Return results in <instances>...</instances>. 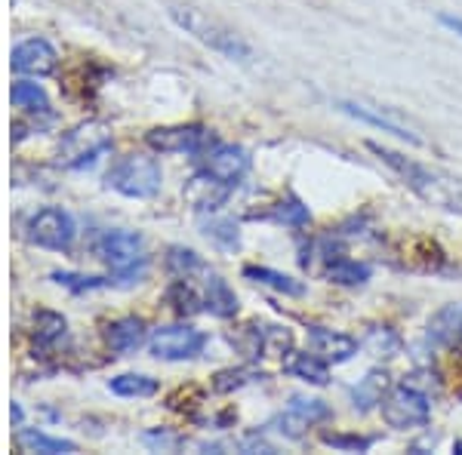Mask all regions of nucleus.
<instances>
[{
    "label": "nucleus",
    "instance_id": "nucleus-32",
    "mask_svg": "<svg viewBox=\"0 0 462 455\" xmlns=\"http://www.w3.org/2000/svg\"><path fill=\"white\" fill-rule=\"evenodd\" d=\"M320 440L327 446H333V450H346V452H367L374 446L370 437H357V434H324Z\"/></svg>",
    "mask_w": 462,
    "mask_h": 455
},
{
    "label": "nucleus",
    "instance_id": "nucleus-37",
    "mask_svg": "<svg viewBox=\"0 0 462 455\" xmlns=\"http://www.w3.org/2000/svg\"><path fill=\"white\" fill-rule=\"evenodd\" d=\"M10 419H13V422H16V424L22 422V409L16 406V403H13V409H10Z\"/></svg>",
    "mask_w": 462,
    "mask_h": 455
},
{
    "label": "nucleus",
    "instance_id": "nucleus-28",
    "mask_svg": "<svg viewBox=\"0 0 462 455\" xmlns=\"http://www.w3.org/2000/svg\"><path fill=\"white\" fill-rule=\"evenodd\" d=\"M167 268L179 278H191V274L204 271V262H200V256L195 250H182V246H173V250L167 252Z\"/></svg>",
    "mask_w": 462,
    "mask_h": 455
},
{
    "label": "nucleus",
    "instance_id": "nucleus-12",
    "mask_svg": "<svg viewBox=\"0 0 462 455\" xmlns=\"http://www.w3.org/2000/svg\"><path fill=\"white\" fill-rule=\"evenodd\" d=\"M342 111H348V114L361 117V121L374 123L379 126V130L392 132V136L398 139H407V141H420V136H416V130L410 126L404 117L394 114V108H379V105H367V102H339Z\"/></svg>",
    "mask_w": 462,
    "mask_h": 455
},
{
    "label": "nucleus",
    "instance_id": "nucleus-22",
    "mask_svg": "<svg viewBox=\"0 0 462 455\" xmlns=\"http://www.w3.org/2000/svg\"><path fill=\"white\" fill-rule=\"evenodd\" d=\"M108 387L117 397H152V394H158V382L152 376H143V372H126V376L111 378Z\"/></svg>",
    "mask_w": 462,
    "mask_h": 455
},
{
    "label": "nucleus",
    "instance_id": "nucleus-17",
    "mask_svg": "<svg viewBox=\"0 0 462 455\" xmlns=\"http://www.w3.org/2000/svg\"><path fill=\"white\" fill-rule=\"evenodd\" d=\"M106 341L115 354H133L145 345V323L139 317H121L106 326Z\"/></svg>",
    "mask_w": 462,
    "mask_h": 455
},
{
    "label": "nucleus",
    "instance_id": "nucleus-4",
    "mask_svg": "<svg viewBox=\"0 0 462 455\" xmlns=\"http://www.w3.org/2000/svg\"><path fill=\"white\" fill-rule=\"evenodd\" d=\"M93 252L99 262H106L121 278H133L148 262L143 237L133 234V231H106V234L96 237Z\"/></svg>",
    "mask_w": 462,
    "mask_h": 455
},
{
    "label": "nucleus",
    "instance_id": "nucleus-3",
    "mask_svg": "<svg viewBox=\"0 0 462 455\" xmlns=\"http://www.w3.org/2000/svg\"><path fill=\"white\" fill-rule=\"evenodd\" d=\"M106 185L111 191L124 194V197L133 200H148L161 191L163 185V173H161V163L154 158H145V154H130L121 163L108 169Z\"/></svg>",
    "mask_w": 462,
    "mask_h": 455
},
{
    "label": "nucleus",
    "instance_id": "nucleus-26",
    "mask_svg": "<svg viewBox=\"0 0 462 455\" xmlns=\"http://www.w3.org/2000/svg\"><path fill=\"white\" fill-rule=\"evenodd\" d=\"M287 409L293 415H300V419L305 422V424H318V422H327L333 415V409L327 406L324 400H318V397H290V403H287Z\"/></svg>",
    "mask_w": 462,
    "mask_h": 455
},
{
    "label": "nucleus",
    "instance_id": "nucleus-7",
    "mask_svg": "<svg viewBox=\"0 0 462 455\" xmlns=\"http://www.w3.org/2000/svg\"><path fill=\"white\" fill-rule=\"evenodd\" d=\"M148 148L161 154H198V151H210L216 145V136L210 126L204 123H179V126H158L145 136Z\"/></svg>",
    "mask_w": 462,
    "mask_h": 455
},
{
    "label": "nucleus",
    "instance_id": "nucleus-8",
    "mask_svg": "<svg viewBox=\"0 0 462 455\" xmlns=\"http://www.w3.org/2000/svg\"><path fill=\"white\" fill-rule=\"evenodd\" d=\"M111 148V132L106 123H80L78 130H71L69 136L62 139V148L59 154L65 158V167L78 169L93 163L99 154H106Z\"/></svg>",
    "mask_w": 462,
    "mask_h": 455
},
{
    "label": "nucleus",
    "instance_id": "nucleus-15",
    "mask_svg": "<svg viewBox=\"0 0 462 455\" xmlns=\"http://www.w3.org/2000/svg\"><path fill=\"white\" fill-rule=\"evenodd\" d=\"M392 391V378L385 369H370L367 376L361 378L355 387H352V406L357 413H370L376 409L379 403L385 400V394Z\"/></svg>",
    "mask_w": 462,
    "mask_h": 455
},
{
    "label": "nucleus",
    "instance_id": "nucleus-19",
    "mask_svg": "<svg viewBox=\"0 0 462 455\" xmlns=\"http://www.w3.org/2000/svg\"><path fill=\"white\" fill-rule=\"evenodd\" d=\"M204 308L216 317H231L237 314V296L231 293V287L219 274H207L204 280Z\"/></svg>",
    "mask_w": 462,
    "mask_h": 455
},
{
    "label": "nucleus",
    "instance_id": "nucleus-38",
    "mask_svg": "<svg viewBox=\"0 0 462 455\" xmlns=\"http://www.w3.org/2000/svg\"><path fill=\"white\" fill-rule=\"evenodd\" d=\"M453 450H462V440H459V443H457V446H453Z\"/></svg>",
    "mask_w": 462,
    "mask_h": 455
},
{
    "label": "nucleus",
    "instance_id": "nucleus-29",
    "mask_svg": "<svg viewBox=\"0 0 462 455\" xmlns=\"http://www.w3.org/2000/svg\"><path fill=\"white\" fill-rule=\"evenodd\" d=\"M376 357H398L401 350V339L398 332H392L389 326H376V330L367 332V341H364Z\"/></svg>",
    "mask_w": 462,
    "mask_h": 455
},
{
    "label": "nucleus",
    "instance_id": "nucleus-35",
    "mask_svg": "<svg viewBox=\"0 0 462 455\" xmlns=\"http://www.w3.org/2000/svg\"><path fill=\"white\" fill-rule=\"evenodd\" d=\"M145 443L148 446H158V450H176V446H182L185 440L176 437V434H167V431H148Z\"/></svg>",
    "mask_w": 462,
    "mask_h": 455
},
{
    "label": "nucleus",
    "instance_id": "nucleus-24",
    "mask_svg": "<svg viewBox=\"0 0 462 455\" xmlns=\"http://www.w3.org/2000/svg\"><path fill=\"white\" fill-rule=\"evenodd\" d=\"M13 105L22 111H32V114H50V99L37 84H28V80H19L10 93Z\"/></svg>",
    "mask_w": 462,
    "mask_h": 455
},
{
    "label": "nucleus",
    "instance_id": "nucleus-21",
    "mask_svg": "<svg viewBox=\"0 0 462 455\" xmlns=\"http://www.w3.org/2000/svg\"><path fill=\"white\" fill-rule=\"evenodd\" d=\"M19 443H22V450L43 452V455H71V452H78V443L62 440V437H47L43 431H22Z\"/></svg>",
    "mask_w": 462,
    "mask_h": 455
},
{
    "label": "nucleus",
    "instance_id": "nucleus-10",
    "mask_svg": "<svg viewBox=\"0 0 462 455\" xmlns=\"http://www.w3.org/2000/svg\"><path fill=\"white\" fill-rule=\"evenodd\" d=\"M204 173L213 176L216 182L235 188L250 173V154L241 145H213L204 154Z\"/></svg>",
    "mask_w": 462,
    "mask_h": 455
},
{
    "label": "nucleus",
    "instance_id": "nucleus-6",
    "mask_svg": "<svg viewBox=\"0 0 462 455\" xmlns=\"http://www.w3.org/2000/svg\"><path fill=\"white\" fill-rule=\"evenodd\" d=\"M25 231H28V241L53 252L71 250L74 237H78L74 219L65 210H59V206H43V210H37L32 219H28Z\"/></svg>",
    "mask_w": 462,
    "mask_h": 455
},
{
    "label": "nucleus",
    "instance_id": "nucleus-27",
    "mask_svg": "<svg viewBox=\"0 0 462 455\" xmlns=\"http://www.w3.org/2000/svg\"><path fill=\"white\" fill-rule=\"evenodd\" d=\"M204 234L210 237L216 246H222V250H237L241 246V231L231 219H210L204 225Z\"/></svg>",
    "mask_w": 462,
    "mask_h": 455
},
{
    "label": "nucleus",
    "instance_id": "nucleus-33",
    "mask_svg": "<svg viewBox=\"0 0 462 455\" xmlns=\"http://www.w3.org/2000/svg\"><path fill=\"white\" fill-rule=\"evenodd\" d=\"M274 219L287 222V225H309L311 213H309V206H302V204H296V200H290V204H281L278 210H274Z\"/></svg>",
    "mask_w": 462,
    "mask_h": 455
},
{
    "label": "nucleus",
    "instance_id": "nucleus-9",
    "mask_svg": "<svg viewBox=\"0 0 462 455\" xmlns=\"http://www.w3.org/2000/svg\"><path fill=\"white\" fill-rule=\"evenodd\" d=\"M207 345V335L195 326H163L152 335L148 350L158 360H191Z\"/></svg>",
    "mask_w": 462,
    "mask_h": 455
},
{
    "label": "nucleus",
    "instance_id": "nucleus-30",
    "mask_svg": "<svg viewBox=\"0 0 462 455\" xmlns=\"http://www.w3.org/2000/svg\"><path fill=\"white\" fill-rule=\"evenodd\" d=\"M65 317L62 314H53V311H41L37 314V339L43 341V345H50V341L62 339L65 335Z\"/></svg>",
    "mask_w": 462,
    "mask_h": 455
},
{
    "label": "nucleus",
    "instance_id": "nucleus-20",
    "mask_svg": "<svg viewBox=\"0 0 462 455\" xmlns=\"http://www.w3.org/2000/svg\"><path fill=\"white\" fill-rule=\"evenodd\" d=\"M327 280L330 283H339V287H361V283L370 280V265L364 262H355V259H346V256H337L330 259V265H327Z\"/></svg>",
    "mask_w": 462,
    "mask_h": 455
},
{
    "label": "nucleus",
    "instance_id": "nucleus-18",
    "mask_svg": "<svg viewBox=\"0 0 462 455\" xmlns=\"http://www.w3.org/2000/svg\"><path fill=\"white\" fill-rule=\"evenodd\" d=\"M284 372L302 378V382H309V385H318V387H324L327 382H330L327 360H324V357H318V354H300V350H293V354L284 360Z\"/></svg>",
    "mask_w": 462,
    "mask_h": 455
},
{
    "label": "nucleus",
    "instance_id": "nucleus-14",
    "mask_svg": "<svg viewBox=\"0 0 462 455\" xmlns=\"http://www.w3.org/2000/svg\"><path fill=\"white\" fill-rule=\"evenodd\" d=\"M309 341H311V348H315V354L324 357L327 363H346L357 354V339H352V335H346V332L324 330V326H311Z\"/></svg>",
    "mask_w": 462,
    "mask_h": 455
},
{
    "label": "nucleus",
    "instance_id": "nucleus-16",
    "mask_svg": "<svg viewBox=\"0 0 462 455\" xmlns=\"http://www.w3.org/2000/svg\"><path fill=\"white\" fill-rule=\"evenodd\" d=\"M228 185H222V182H216L213 176H195L189 182V188H185V197H189V204L195 206L198 213H213V210H219L222 204H226V197H228Z\"/></svg>",
    "mask_w": 462,
    "mask_h": 455
},
{
    "label": "nucleus",
    "instance_id": "nucleus-36",
    "mask_svg": "<svg viewBox=\"0 0 462 455\" xmlns=\"http://www.w3.org/2000/svg\"><path fill=\"white\" fill-rule=\"evenodd\" d=\"M441 25H447L450 32L462 34V19H457V16H441Z\"/></svg>",
    "mask_w": 462,
    "mask_h": 455
},
{
    "label": "nucleus",
    "instance_id": "nucleus-25",
    "mask_svg": "<svg viewBox=\"0 0 462 455\" xmlns=\"http://www.w3.org/2000/svg\"><path fill=\"white\" fill-rule=\"evenodd\" d=\"M167 298L179 314H195V311H204V296H198V289L191 287V278H179L173 287L167 289Z\"/></svg>",
    "mask_w": 462,
    "mask_h": 455
},
{
    "label": "nucleus",
    "instance_id": "nucleus-31",
    "mask_svg": "<svg viewBox=\"0 0 462 455\" xmlns=\"http://www.w3.org/2000/svg\"><path fill=\"white\" fill-rule=\"evenodd\" d=\"M247 382H253V372L250 369H222V372H216L213 387L219 394H228V391H237V387H244Z\"/></svg>",
    "mask_w": 462,
    "mask_h": 455
},
{
    "label": "nucleus",
    "instance_id": "nucleus-2",
    "mask_svg": "<svg viewBox=\"0 0 462 455\" xmlns=\"http://www.w3.org/2000/svg\"><path fill=\"white\" fill-rule=\"evenodd\" d=\"M170 19H173L185 34H191L195 41L204 43V47L216 50L219 56L237 59V62H247V59L253 56V50L235 32H231L228 25H222L219 19L207 16V13L198 10V6H191V4H170Z\"/></svg>",
    "mask_w": 462,
    "mask_h": 455
},
{
    "label": "nucleus",
    "instance_id": "nucleus-34",
    "mask_svg": "<svg viewBox=\"0 0 462 455\" xmlns=\"http://www.w3.org/2000/svg\"><path fill=\"white\" fill-rule=\"evenodd\" d=\"M274 424H278L281 434L290 437V440H300V437L305 434V431L311 428V424H305V422L300 419V415H293V413H290V409H287L284 415H278V422H274Z\"/></svg>",
    "mask_w": 462,
    "mask_h": 455
},
{
    "label": "nucleus",
    "instance_id": "nucleus-11",
    "mask_svg": "<svg viewBox=\"0 0 462 455\" xmlns=\"http://www.w3.org/2000/svg\"><path fill=\"white\" fill-rule=\"evenodd\" d=\"M13 68H16L19 74H34V77H47V74L56 71V50L50 47L47 41H41V37H34V41H25L19 43L16 50H13L10 56Z\"/></svg>",
    "mask_w": 462,
    "mask_h": 455
},
{
    "label": "nucleus",
    "instance_id": "nucleus-5",
    "mask_svg": "<svg viewBox=\"0 0 462 455\" xmlns=\"http://www.w3.org/2000/svg\"><path fill=\"white\" fill-rule=\"evenodd\" d=\"M383 419L394 431H410V428H426L431 419V403L426 391H420L413 382H401L385 394V400L379 403Z\"/></svg>",
    "mask_w": 462,
    "mask_h": 455
},
{
    "label": "nucleus",
    "instance_id": "nucleus-1",
    "mask_svg": "<svg viewBox=\"0 0 462 455\" xmlns=\"http://www.w3.org/2000/svg\"><path fill=\"white\" fill-rule=\"evenodd\" d=\"M367 148L385 163V167L392 169V173H398L401 178H404V185L410 191H416L422 200H429L431 206H441V210H450V213L462 215V185L459 182L431 173L429 167H422V163H416V160L404 158V154L392 151V148L376 145V141H370Z\"/></svg>",
    "mask_w": 462,
    "mask_h": 455
},
{
    "label": "nucleus",
    "instance_id": "nucleus-23",
    "mask_svg": "<svg viewBox=\"0 0 462 455\" xmlns=\"http://www.w3.org/2000/svg\"><path fill=\"white\" fill-rule=\"evenodd\" d=\"M244 278H250V280H256V283H265V287L278 289V293H284V296H302L305 293V287H302L300 280L287 278V274H281V271H272V268L247 265V268H244Z\"/></svg>",
    "mask_w": 462,
    "mask_h": 455
},
{
    "label": "nucleus",
    "instance_id": "nucleus-13",
    "mask_svg": "<svg viewBox=\"0 0 462 455\" xmlns=\"http://www.w3.org/2000/svg\"><path fill=\"white\" fill-rule=\"evenodd\" d=\"M426 335L431 345L438 348H457L462 345V302H450L444 308H438L429 317Z\"/></svg>",
    "mask_w": 462,
    "mask_h": 455
}]
</instances>
